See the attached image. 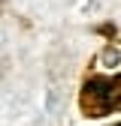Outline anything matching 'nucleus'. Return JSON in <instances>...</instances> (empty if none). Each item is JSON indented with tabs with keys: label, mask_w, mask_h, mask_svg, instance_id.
I'll list each match as a JSON object with an SVG mask.
<instances>
[{
	"label": "nucleus",
	"mask_w": 121,
	"mask_h": 126,
	"mask_svg": "<svg viewBox=\"0 0 121 126\" xmlns=\"http://www.w3.org/2000/svg\"><path fill=\"white\" fill-rule=\"evenodd\" d=\"M100 33H103V36H115L118 30H115V24H103V27H100Z\"/></svg>",
	"instance_id": "1"
},
{
	"label": "nucleus",
	"mask_w": 121,
	"mask_h": 126,
	"mask_svg": "<svg viewBox=\"0 0 121 126\" xmlns=\"http://www.w3.org/2000/svg\"><path fill=\"white\" fill-rule=\"evenodd\" d=\"M118 126H121V123H118Z\"/></svg>",
	"instance_id": "2"
}]
</instances>
